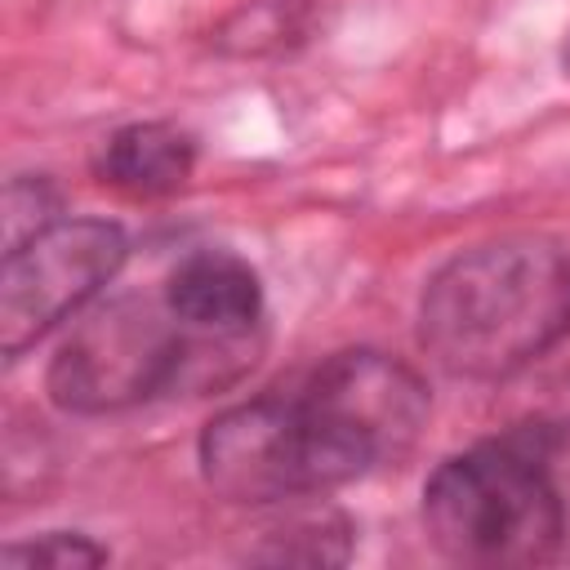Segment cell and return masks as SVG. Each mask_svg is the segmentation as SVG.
I'll use <instances>...</instances> for the list:
<instances>
[{
  "label": "cell",
  "instance_id": "1",
  "mask_svg": "<svg viewBox=\"0 0 570 570\" xmlns=\"http://www.w3.org/2000/svg\"><path fill=\"white\" fill-rule=\"evenodd\" d=\"M570 330V249L499 236L454 254L423 289L419 343L454 379H508Z\"/></svg>",
  "mask_w": 570,
  "mask_h": 570
},
{
  "label": "cell",
  "instance_id": "2",
  "mask_svg": "<svg viewBox=\"0 0 570 570\" xmlns=\"http://www.w3.org/2000/svg\"><path fill=\"white\" fill-rule=\"evenodd\" d=\"M548 428L508 432L441 459L423 485L432 543L463 566H534L566 539V503L548 472Z\"/></svg>",
  "mask_w": 570,
  "mask_h": 570
},
{
  "label": "cell",
  "instance_id": "3",
  "mask_svg": "<svg viewBox=\"0 0 570 570\" xmlns=\"http://www.w3.org/2000/svg\"><path fill=\"white\" fill-rule=\"evenodd\" d=\"M338 485L410 454L428 423V383L374 347L334 352L298 392Z\"/></svg>",
  "mask_w": 570,
  "mask_h": 570
},
{
  "label": "cell",
  "instance_id": "4",
  "mask_svg": "<svg viewBox=\"0 0 570 570\" xmlns=\"http://www.w3.org/2000/svg\"><path fill=\"white\" fill-rule=\"evenodd\" d=\"M187 334L142 298L98 303L49 361V401L67 414H116L183 379Z\"/></svg>",
  "mask_w": 570,
  "mask_h": 570
},
{
  "label": "cell",
  "instance_id": "5",
  "mask_svg": "<svg viewBox=\"0 0 570 570\" xmlns=\"http://www.w3.org/2000/svg\"><path fill=\"white\" fill-rule=\"evenodd\" d=\"M129 240L107 218H58L0 267V352L13 361L58 321L80 312L125 263Z\"/></svg>",
  "mask_w": 570,
  "mask_h": 570
},
{
  "label": "cell",
  "instance_id": "6",
  "mask_svg": "<svg viewBox=\"0 0 570 570\" xmlns=\"http://www.w3.org/2000/svg\"><path fill=\"white\" fill-rule=\"evenodd\" d=\"M200 476L232 503H276L334 490L298 396H258L214 414L200 432Z\"/></svg>",
  "mask_w": 570,
  "mask_h": 570
},
{
  "label": "cell",
  "instance_id": "7",
  "mask_svg": "<svg viewBox=\"0 0 570 570\" xmlns=\"http://www.w3.org/2000/svg\"><path fill=\"white\" fill-rule=\"evenodd\" d=\"M165 303L187 334H258L263 325L258 272L232 249L187 254L169 272Z\"/></svg>",
  "mask_w": 570,
  "mask_h": 570
},
{
  "label": "cell",
  "instance_id": "8",
  "mask_svg": "<svg viewBox=\"0 0 570 570\" xmlns=\"http://www.w3.org/2000/svg\"><path fill=\"white\" fill-rule=\"evenodd\" d=\"M196 169V142L165 120H138V125H120L116 134L102 138L98 156H94V174L98 183L138 196V200H156L178 191Z\"/></svg>",
  "mask_w": 570,
  "mask_h": 570
},
{
  "label": "cell",
  "instance_id": "9",
  "mask_svg": "<svg viewBox=\"0 0 570 570\" xmlns=\"http://www.w3.org/2000/svg\"><path fill=\"white\" fill-rule=\"evenodd\" d=\"M58 214V191L49 187V178H13L4 187V254L18 249L22 240H31L36 232H45Z\"/></svg>",
  "mask_w": 570,
  "mask_h": 570
},
{
  "label": "cell",
  "instance_id": "10",
  "mask_svg": "<svg viewBox=\"0 0 570 570\" xmlns=\"http://www.w3.org/2000/svg\"><path fill=\"white\" fill-rule=\"evenodd\" d=\"M258 557H267V561H343L347 557V521L334 512L294 521L289 530H281V543Z\"/></svg>",
  "mask_w": 570,
  "mask_h": 570
},
{
  "label": "cell",
  "instance_id": "11",
  "mask_svg": "<svg viewBox=\"0 0 570 570\" xmlns=\"http://www.w3.org/2000/svg\"><path fill=\"white\" fill-rule=\"evenodd\" d=\"M98 561H107V548L76 530H49L4 548V566H98Z\"/></svg>",
  "mask_w": 570,
  "mask_h": 570
},
{
  "label": "cell",
  "instance_id": "12",
  "mask_svg": "<svg viewBox=\"0 0 570 570\" xmlns=\"http://www.w3.org/2000/svg\"><path fill=\"white\" fill-rule=\"evenodd\" d=\"M566 71H570V40H566Z\"/></svg>",
  "mask_w": 570,
  "mask_h": 570
}]
</instances>
